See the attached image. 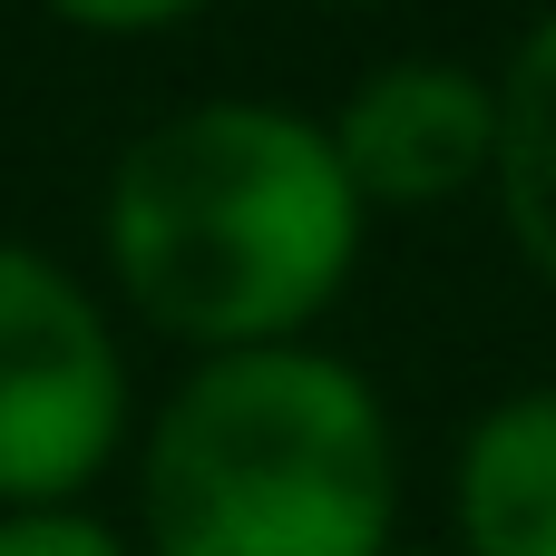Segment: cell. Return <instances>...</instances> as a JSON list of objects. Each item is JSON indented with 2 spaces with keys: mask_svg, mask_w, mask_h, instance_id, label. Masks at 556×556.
<instances>
[{
  "mask_svg": "<svg viewBox=\"0 0 556 556\" xmlns=\"http://www.w3.org/2000/svg\"><path fill=\"white\" fill-rule=\"evenodd\" d=\"M137 508L147 556H391V410L313 342L195 362L147 430Z\"/></svg>",
  "mask_w": 556,
  "mask_h": 556,
  "instance_id": "obj_2",
  "label": "cell"
},
{
  "mask_svg": "<svg viewBox=\"0 0 556 556\" xmlns=\"http://www.w3.org/2000/svg\"><path fill=\"white\" fill-rule=\"evenodd\" d=\"M0 556H127V538L78 508H29V518H0Z\"/></svg>",
  "mask_w": 556,
  "mask_h": 556,
  "instance_id": "obj_7",
  "label": "cell"
},
{
  "mask_svg": "<svg viewBox=\"0 0 556 556\" xmlns=\"http://www.w3.org/2000/svg\"><path fill=\"white\" fill-rule=\"evenodd\" d=\"M498 215L528 274L556 293V10L508 49L498 68Z\"/></svg>",
  "mask_w": 556,
  "mask_h": 556,
  "instance_id": "obj_6",
  "label": "cell"
},
{
  "mask_svg": "<svg viewBox=\"0 0 556 556\" xmlns=\"http://www.w3.org/2000/svg\"><path fill=\"white\" fill-rule=\"evenodd\" d=\"M127 430L108 313L39 244H0V518L68 508Z\"/></svg>",
  "mask_w": 556,
  "mask_h": 556,
  "instance_id": "obj_3",
  "label": "cell"
},
{
  "mask_svg": "<svg viewBox=\"0 0 556 556\" xmlns=\"http://www.w3.org/2000/svg\"><path fill=\"white\" fill-rule=\"evenodd\" d=\"M459 556H556V391H508L459 440Z\"/></svg>",
  "mask_w": 556,
  "mask_h": 556,
  "instance_id": "obj_5",
  "label": "cell"
},
{
  "mask_svg": "<svg viewBox=\"0 0 556 556\" xmlns=\"http://www.w3.org/2000/svg\"><path fill=\"white\" fill-rule=\"evenodd\" d=\"M362 195L332 127L274 98H195L108 176V274L186 352H283L352 283Z\"/></svg>",
  "mask_w": 556,
  "mask_h": 556,
  "instance_id": "obj_1",
  "label": "cell"
},
{
  "mask_svg": "<svg viewBox=\"0 0 556 556\" xmlns=\"http://www.w3.org/2000/svg\"><path fill=\"white\" fill-rule=\"evenodd\" d=\"M332 156L362 205H450L498 176V78L469 59H381L332 117Z\"/></svg>",
  "mask_w": 556,
  "mask_h": 556,
  "instance_id": "obj_4",
  "label": "cell"
},
{
  "mask_svg": "<svg viewBox=\"0 0 556 556\" xmlns=\"http://www.w3.org/2000/svg\"><path fill=\"white\" fill-rule=\"evenodd\" d=\"M391 556H440V547H391Z\"/></svg>",
  "mask_w": 556,
  "mask_h": 556,
  "instance_id": "obj_8",
  "label": "cell"
}]
</instances>
